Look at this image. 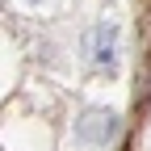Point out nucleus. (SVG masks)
Wrapping results in <instances>:
<instances>
[{"label": "nucleus", "instance_id": "nucleus-1", "mask_svg": "<svg viewBox=\"0 0 151 151\" xmlns=\"http://www.w3.org/2000/svg\"><path fill=\"white\" fill-rule=\"evenodd\" d=\"M118 134H122V113L118 109L92 105L76 118V143H84V147H109Z\"/></svg>", "mask_w": 151, "mask_h": 151}, {"label": "nucleus", "instance_id": "nucleus-2", "mask_svg": "<svg viewBox=\"0 0 151 151\" xmlns=\"http://www.w3.org/2000/svg\"><path fill=\"white\" fill-rule=\"evenodd\" d=\"M84 59L97 71H118V21H97L84 34Z\"/></svg>", "mask_w": 151, "mask_h": 151}]
</instances>
